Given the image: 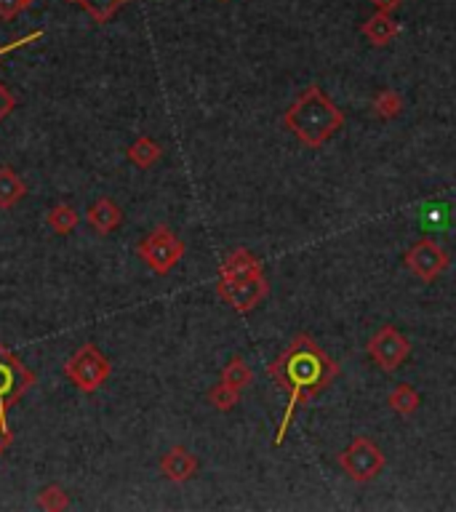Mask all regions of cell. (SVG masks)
Listing matches in <instances>:
<instances>
[{
	"instance_id": "obj_1",
	"label": "cell",
	"mask_w": 456,
	"mask_h": 512,
	"mask_svg": "<svg viewBox=\"0 0 456 512\" xmlns=\"http://www.w3.org/2000/svg\"><path fill=\"white\" fill-rule=\"evenodd\" d=\"M267 373L278 384L281 392H286V411L275 433V445L286 440V433L300 411L302 403L315 400L323 390L331 387V382L339 376V364L328 358V353L307 334L294 337L286 350L267 366Z\"/></svg>"
},
{
	"instance_id": "obj_2",
	"label": "cell",
	"mask_w": 456,
	"mask_h": 512,
	"mask_svg": "<svg viewBox=\"0 0 456 512\" xmlns=\"http://www.w3.org/2000/svg\"><path fill=\"white\" fill-rule=\"evenodd\" d=\"M283 126L304 147H323L344 126V112L320 91L317 83H312L286 110Z\"/></svg>"
},
{
	"instance_id": "obj_3",
	"label": "cell",
	"mask_w": 456,
	"mask_h": 512,
	"mask_svg": "<svg viewBox=\"0 0 456 512\" xmlns=\"http://www.w3.org/2000/svg\"><path fill=\"white\" fill-rule=\"evenodd\" d=\"M35 384V373L19 361L16 353L0 345V427H8V411Z\"/></svg>"
},
{
	"instance_id": "obj_4",
	"label": "cell",
	"mask_w": 456,
	"mask_h": 512,
	"mask_svg": "<svg viewBox=\"0 0 456 512\" xmlns=\"http://www.w3.org/2000/svg\"><path fill=\"white\" fill-rule=\"evenodd\" d=\"M384 451L371 438H355L342 454H339V467L342 472L355 481V483H369L384 470Z\"/></svg>"
},
{
	"instance_id": "obj_5",
	"label": "cell",
	"mask_w": 456,
	"mask_h": 512,
	"mask_svg": "<svg viewBox=\"0 0 456 512\" xmlns=\"http://www.w3.org/2000/svg\"><path fill=\"white\" fill-rule=\"evenodd\" d=\"M65 376L80 392H96L110 379V361L99 353L96 345H83L65 364Z\"/></svg>"
},
{
	"instance_id": "obj_6",
	"label": "cell",
	"mask_w": 456,
	"mask_h": 512,
	"mask_svg": "<svg viewBox=\"0 0 456 512\" xmlns=\"http://www.w3.org/2000/svg\"><path fill=\"white\" fill-rule=\"evenodd\" d=\"M139 256L155 275H168L184 256V243L168 227H155L139 243Z\"/></svg>"
},
{
	"instance_id": "obj_7",
	"label": "cell",
	"mask_w": 456,
	"mask_h": 512,
	"mask_svg": "<svg viewBox=\"0 0 456 512\" xmlns=\"http://www.w3.org/2000/svg\"><path fill=\"white\" fill-rule=\"evenodd\" d=\"M217 293L222 296V301H228L229 307L240 315L254 312L270 293V283L264 278V273L251 275V278H237V281H222L217 283Z\"/></svg>"
},
{
	"instance_id": "obj_8",
	"label": "cell",
	"mask_w": 456,
	"mask_h": 512,
	"mask_svg": "<svg viewBox=\"0 0 456 512\" xmlns=\"http://www.w3.org/2000/svg\"><path fill=\"white\" fill-rule=\"evenodd\" d=\"M369 355L377 361V366L381 371L392 373V371L403 366V361L411 355V345L395 326H381L380 331L371 337V342H369Z\"/></svg>"
},
{
	"instance_id": "obj_9",
	"label": "cell",
	"mask_w": 456,
	"mask_h": 512,
	"mask_svg": "<svg viewBox=\"0 0 456 512\" xmlns=\"http://www.w3.org/2000/svg\"><path fill=\"white\" fill-rule=\"evenodd\" d=\"M406 265L422 283H433L449 270L452 259L435 240H419L406 251Z\"/></svg>"
},
{
	"instance_id": "obj_10",
	"label": "cell",
	"mask_w": 456,
	"mask_h": 512,
	"mask_svg": "<svg viewBox=\"0 0 456 512\" xmlns=\"http://www.w3.org/2000/svg\"><path fill=\"white\" fill-rule=\"evenodd\" d=\"M160 472L171 483H187L198 472V456L187 451L184 445H174L160 456Z\"/></svg>"
},
{
	"instance_id": "obj_11",
	"label": "cell",
	"mask_w": 456,
	"mask_h": 512,
	"mask_svg": "<svg viewBox=\"0 0 456 512\" xmlns=\"http://www.w3.org/2000/svg\"><path fill=\"white\" fill-rule=\"evenodd\" d=\"M259 273H264L262 259H259L256 254H251L248 248H235V251H229L228 259H225L222 267H219V278H222V281L251 278V275H259Z\"/></svg>"
},
{
	"instance_id": "obj_12",
	"label": "cell",
	"mask_w": 456,
	"mask_h": 512,
	"mask_svg": "<svg viewBox=\"0 0 456 512\" xmlns=\"http://www.w3.org/2000/svg\"><path fill=\"white\" fill-rule=\"evenodd\" d=\"M361 32H363V38L371 43V46H387V43H392L395 38H398V32H400V27H398V22L392 19V13H381L377 11L374 16H369L363 24H361Z\"/></svg>"
},
{
	"instance_id": "obj_13",
	"label": "cell",
	"mask_w": 456,
	"mask_h": 512,
	"mask_svg": "<svg viewBox=\"0 0 456 512\" xmlns=\"http://www.w3.org/2000/svg\"><path fill=\"white\" fill-rule=\"evenodd\" d=\"M85 220H88V224H91L99 235H110V232H115V229L121 227L123 211L115 206V201H110V198H99V201L88 209Z\"/></svg>"
},
{
	"instance_id": "obj_14",
	"label": "cell",
	"mask_w": 456,
	"mask_h": 512,
	"mask_svg": "<svg viewBox=\"0 0 456 512\" xmlns=\"http://www.w3.org/2000/svg\"><path fill=\"white\" fill-rule=\"evenodd\" d=\"M24 195H27V187L19 179V174L11 166H0V209L16 206Z\"/></svg>"
},
{
	"instance_id": "obj_15",
	"label": "cell",
	"mask_w": 456,
	"mask_h": 512,
	"mask_svg": "<svg viewBox=\"0 0 456 512\" xmlns=\"http://www.w3.org/2000/svg\"><path fill=\"white\" fill-rule=\"evenodd\" d=\"M160 155H163V149L160 145L150 139V137H139L134 145L126 149V157L137 166V168H150L155 166L157 160H160Z\"/></svg>"
},
{
	"instance_id": "obj_16",
	"label": "cell",
	"mask_w": 456,
	"mask_h": 512,
	"mask_svg": "<svg viewBox=\"0 0 456 512\" xmlns=\"http://www.w3.org/2000/svg\"><path fill=\"white\" fill-rule=\"evenodd\" d=\"M419 403H422V398H419V392H416L411 384H398V387L389 392V398H387V406H389L395 414H400V417H411V414L419 409Z\"/></svg>"
},
{
	"instance_id": "obj_17",
	"label": "cell",
	"mask_w": 456,
	"mask_h": 512,
	"mask_svg": "<svg viewBox=\"0 0 456 512\" xmlns=\"http://www.w3.org/2000/svg\"><path fill=\"white\" fill-rule=\"evenodd\" d=\"M70 3H76L83 11H88L94 22L104 24V22H110L129 0H70Z\"/></svg>"
},
{
	"instance_id": "obj_18",
	"label": "cell",
	"mask_w": 456,
	"mask_h": 512,
	"mask_svg": "<svg viewBox=\"0 0 456 512\" xmlns=\"http://www.w3.org/2000/svg\"><path fill=\"white\" fill-rule=\"evenodd\" d=\"M222 382L229 384L232 390L243 392L254 382V371H251V366L243 358H232L228 366L222 368Z\"/></svg>"
},
{
	"instance_id": "obj_19",
	"label": "cell",
	"mask_w": 456,
	"mask_h": 512,
	"mask_svg": "<svg viewBox=\"0 0 456 512\" xmlns=\"http://www.w3.org/2000/svg\"><path fill=\"white\" fill-rule=\"evenodd\" d=\"M46 221H49V227H51L57 235H70L77 227V221H80V214H77L73 206L62 203V206H54V209L49 211Z\"/></svg>"
},
{
	"instance_id": "obj_20",
	"label": "cell",
	"mask_w": 456,
	"mask_h": 512,
	"mask_svg": "<svg viewBox=\"0 0 456 512\" xmlns=\"http://www.w3.org/2000/svg\"><path fill=\"white\" fill-rule=\"evenodd\" d=\"M374 110L377 115L384 121H392V118H400L403 115V96L392 88H384L374 96Z\"/></svg>"
},
{
	"instance_id": "obj_21",
	"label": "cell",
	"mask_w": 456,
	"mask_h": 512,
	"mask_svg": "<svg viewBox=\"0 0 456 512\" xmlns=\"http://www.w3.org/2000/svg\"><path fill=\"white\" fill-rule=\"evenodd\" d=\"M38 508H43V510L49 512L67 510V508H70L67 491H65L62 486H46V489H40V494H38Z\"/></svg>"
},
{
	"instance_id": "obj_22",
	"label": "cell",
	"mask_w": 456,
	"mask_h": 512,
	"mask_svg": "<svg viewBox=\"0 0 456 512\" xmlns=\"http://www.w3.org/2000/svg\"><path fill=\"white\" fill-rule=\"evenodd\" d=\"M237 398H240V392L232 390L225 382H219V384H214V387L209 390V403H211L217 411H232V409L237 406Z\"/></svg>"
},
{
	"instance_id": "obj_23",
	"label": "cell",
	"mask_w": 456,
	"mask_h": 512,
	"mask_svg": "<svg viewBox=\"0 0 456 512\" xmlns=\"http://www.w3.org/2000/svg\"><path fill=\"white\" fill-rule=\"evenodd\" d=\"M16 107V99H13V94L0 83V123L11 115V110Z\"/></svg>"
},
{
	"instance_id": "obj_24",
	"label": "cell",
	"mask_w": 456,
	"mask_h": 512,
	"mask_svg": "<svg viewBox=\"0 0 456 512\" xmlns=\"http://www.w3.org/2000/svg\"><path fill=\"white\" fill-rule=\"evenodd\" d=\"M22 8H27L24 0H0V19H13Z\"/></svg>"
},
{
	"instance_id": "obj_25",
	"label": "cell",
	"mask_w": 456,
	"mask_h": 512,
	"mask_svg": "<svg viewBox=\"0 0 456 512\" xmlns=\"http://www.w3.org/2000/svg\"><path fill=\"white\" fill-rule=\"evenodd\" d=\"M38 38H43V30H40V32H30L27 38H22V40H13V43H8L5 49H0V57H3L5 51H13V49H19V46H27V43H32V40H38Z\"/></svg>"
},
{
	"instance_id": "obj_26",
	"label": "cell",
	"mask_w": 456,
	"mask_h": 512,
	"mask_svg": "<svg viewBox=\"0 0 456 512\" xmlns=\"http://www.w3.org/2000/svg\"><path fill=\"white\" fill-rule=\"evenodd\" d=\"M371 3L377 5V11H381V13H395L403 0H371Z\"/></svg>"
},
{
	"instance_id": "obj_27",
	"label": "cell",
	"mask_w": 456,
	"mask_h": 512,
	"mask_svg": "<svg viewBox=\"0 0 456 512\" xmlns=\"http://www.w3.org/2000/svg\"><path fill=\"white\" fill-rule=\"evenodd\" d=\"M11 443H13V433H11V427H0V454H3Z\"/></svg>"
},
{
	"instance_id": "obj_28",
	"label": "cell",
	"mask_w": 456,
	"mask_h": 512,
	"mask_svg": "<svg viewBox=\"0 0 456 512\" xmlns=\"http://www.w3.org/2000/svg\"><path fill=\"white\" fill-rule=\"evenodd\" d=\"M24 3H27V5H30V3H32V0H24Z\"/></svg>"
},
{
	"instance_id": "obj_29",
	"label": "cell",
	"mask_w": 456,
	"mask_h": 512,
	"mask_svg": "<svg viewBox=\"0 0 456 512\" xmlns=\"http://www.w3.org/2000/svg\"><path fill=\"white\" fill-rule=\"evenodd\" d=\"M222 3H228V0H222Z\"/></svg>"
}]
</instances>
